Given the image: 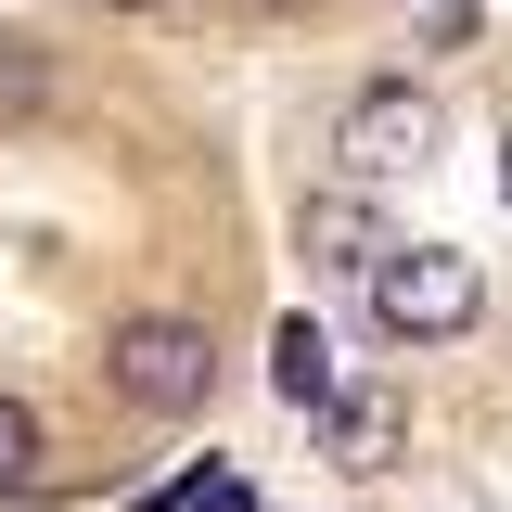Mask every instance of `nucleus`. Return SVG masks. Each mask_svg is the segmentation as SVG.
<instances>
[{"label":"nucleus","mask_w":512,"mask_h":512,"mask_svg":"<svg viewBox=\"0 0 512 512\" xmlns=\"http://www.w3.org/2000/svg\"><path fill=\"white\" fill-rule=\"evenodd\" d=\"M103 372H116L128 410L192 423V410L218 397V346H205V320H180V308H128V320H116V346H103Z\"/></svg>","instance_id":"obj_1"},{"label":"nucleus","mask_w":512,"mask_h":512,"mask_svg":"<svg viewBox=\"0 0 512 512\" xmlns=\"http://www.w3.org/2000/svg\"><path fill=\"white\" fill-rule=\"evenodd\" d=\"M359 282H372V320L397 346H448V333H474V308H487V269L461 244H384Z\"/></svg>","instance_id":"obj_2"},{"label":"nucleus","mask_w":512,"mask_h":512,"mask_svg":"<svg viewBox=\"0 0 512 512\" xmlns=\"http://www.w3.org/2000/svg\"><path fill=\"white\" fill-rule=\"evenodd\" d=\"M333 154H346V180H397V167H423V154H436V103H423L410 77H384V90L346 103Z\"/></svg>","instance_id":"obj_3"},{"label":"nucleus","mask_w":512,"mask_h":512,"mask_svg":"<svg viewBox=\"0 0 512 512\" xmlns=\"http://www.w3.org/2000/svg\"><path fill=\"white\" fill-rule=\"evenodd\" d=\"M397 436H410V397H397L384 372H346L333 397H320V448H333V474H384Z\"/></svg>","instance_id":"obj_4"},{"label":"nucleus","mask_w":512,"mask_h":512,"mask_svg":"<svg viewBox=\"0 0 512 512\" xmlns=\"http://www.w3.org/2000/svg\"><path fill=\"white\" fill-rule=\"evenodd\" d=\"M269 384H282V410H308V423H320V397L346 384L333 333H320V320H282V333H269Z\"/></svg>","instance_id":"obj_5"},{"label":"nucleus","mask_w":512,"mask_h":512,"mask_svg":"<svg viewBox=\"0 0 512 512\" xmlns=\"http://www.w3.org/2000/svg\"><path fill=\"white\" fill-rule=\"evenodd\" d=\"M295 231H308V256H320V269H372V256H384V231H372V205H359V192H320Z\"/></svg>","instance_id":"obj_6"},{"label":"nucleus","mask_w":512,"mask_h":512,"mask_svg":"<svg viewBox=\"0 0 512 512\" xmlns=\"http://www.w3.org/2000/svg\"><path fill=\"white\" fill-rule=\"evenodd\" d=\"M39 474H52V436H39V410H26V397H0V500H13V487H39Z\"/></svg>","instance_id":"obj_7"},{"label":"nucleus","mask_w":512,"mask_h":512,"mask_svg":"<svg viewBox=\"0 0 512 512\" xmlns=\"http://www.w3.org/2000/svg\"><path fill=\"white\" fill-rule=\"evenodd\" d=\"M180 512H256V487H244V474H231V461H205V474H192V487H180Z\"/></svg>","instance_id":"obj_8"},{"label":"nucleus","mask_w":512,"mask_h":512,"mask_svg":"<svg viewBox=\"0 0 512 512\" xmlns=\"http://www.w3.org/2000/svg\"><path fill=\"white\" fill-rule=\"evenodd\" d=\"M26 103H39V52H26V39H0V116H26Z\"/></svg>","instance_id":"obj_9"},{"label":"nucleus","mask_w":512,"mask_h":512,"mask_svg":"<svg viewBox=\"0 0 512 512\" xmlns=\"http://www.w3.org/2000/svg\"><path fill=\"white\" fill-rule=\"evenodd\" d=\"M500 205H512V128H500Z\"/></svg>","instance_id":"obj_10"},{"label":"nucleus","mask_w":512,"mask_h":512,"mask_svg":"<svg viewBox=\"0 0 512 512\" xmlns=\"http://www.w3.org/2000/svg\"><path fill=\"white\" fill-rule=\"evenodd\" d=\"M116 13H154V0H116Z\"/></svg>","instance_id":"obj_11"}]
</instances>
